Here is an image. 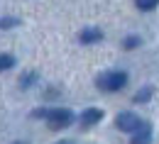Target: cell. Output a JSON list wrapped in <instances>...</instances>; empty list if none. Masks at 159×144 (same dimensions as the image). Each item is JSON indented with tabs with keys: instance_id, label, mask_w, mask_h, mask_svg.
Returning <instances> with one entry per match:
<instances>
[{
	"instance_id": "cell-5",
	"label": "cell",
	"mask_w": 159,
	"mask_h": 144,
	"mask_svg": "<svg viewBox=\"0 0 159 144\" xmlns=\"http://www.w3.org/2000/svg\"><path fill=\"white\" fill-rule=\"evenodd\" d=\"M103 120V110L100 107H88L83 115H81V127H93Z\"/></svg>"
},
{
	"instance_id": "cell-14",
	"label": "cell",
	"mask_w": 159,
	"mask_h": 144,
	"mask_svg": "<svg viewBox=\"0 0 159 144\" xmlns=\"http://www.w3.org/2000/svg\"><path fill=\"white\" fill-rule=\"evenodd\" d=\"M17 144H20V142H17Z\"/></svg>"
},
{
	"instance_id": "cell-2",
	"label": "cell",
	"mask_w": 159,
	"mask_h": 144,
	"mask_svg": "<svg viewBox=\"0 0 159 144\" xmlns=\"http://www.w3.org/2000/svg\"><path fill=\"white\" fill-rule=\"evenodd\" d=\"M71 122H74V112L66 110V107L49 110V115H47V124H49L52 129H64V127H69Z\"/></svg>"
},
{
	"instance_id": "cell-8",
	"label": "cell",
	"mask_w": 159,
	"mask_h": 144,
	"mask_svg": "<svg viewBox=\"0 0 159 144\" xmlns=\"http://www.w3.org/2000/svg\"><path fill=\"white\" fill-rule=\"evenodd\" d=\"M135 5H137V10H142V12H149V10H154L159 5V0H135Z\"/></svg>"
},
{
	"instance_id": "cell-12",
	"label": "cell",
	"mask_w": 159,
	"mask_h": 144,
	"mask_svg": "<svg viewBox=\"0 0 159 144\" xmlns=\"http://www.w3.org/2000/svg\"><path fill=\"white\" fill-rule=\"evenodd\" d=\"M12 24H17V22H15V20H2V22H0V27H12Z\"/></svg>"
},
{
	"instance_id": "cell-7",
	"label": "cell",
	"mask_w": 159,
	"mask_h": 144,
	"mask_svg": "<svg viewBox=\"0 0 159 144\" xmlns=\"http://www.w3.org/2000/svg\"><path fill=\"white\" fill-rule=\"evenodd\" d=\"M152 95H154V88H152V85H142L137 93H135V98H132V100H135V103H147Z\"/></svg>"
},
{
	"instance_id": "cell-9",
	"label": "cell",
	"mask_w": 159,
	"mask_h": 144,
	"mask_svg": "<svg viewBox=\"0 0 159 144\" xmlns=\"http://www.w3.org/2000/svg\"><path fill=\"white\" fill-rule=\"evenodd\" d=\"M12 66H15V56L12 54H0V73L12 68Z\"/></svg>"
},
{
	"instance_id": "cell-10",
	"label": "cell",
	"mask_w": 159,
	"mask_h": 144,
	"mask_svg": "<svg viewBox=\"0 0 159 144\" xmlns=\"http://www.w3.org/2000/svg\"><path fill=\"white\" fill-rule=\"evenodd\" d=\"M37 81V73L34 71H30V73H22V78H20V88H30L32 83Z\"/></svg>"
},
{
	"instance_id": "cell-6",
	"label": "cell",
	"mask_w": 159,
	"mask_h": 144,
	"mask_svg": "<svg viewBox=\"0 0 159 144\" xmlns=\"http://www.w3.org/2000/svg\"><path fill=\"white\" fill-rule=\"evenodd\" d=\"M79 39H81V44H96V41L103 39V32H100L98 27H86L79 34Z\"/></svg>"
},
{
	"instance_id": "cell-11",
	"label": "cell",
	"mask_w": 159,
	"mask_h": 144,
	"mask_svg": "<svg viewBox=\"0 0 159 144\" xmlns=\"http://www.w3.org/2000/svg\"><path fill=\"white\" fill-rule=\"evenodd\" d=\"M139 44H142V41H139V37H127V39L122 41V46H125V49H137Z\"/></svg>"
},
{
	"instance_id": "cell-1",
	"label": "cell",
	"mask_w": 159,
	"mask_h": 144,
	"mask_svg": "<svg viewBox=\"0 0 159 144\" xmlns=\"http://www.w3.org/2000/svg\"><path fill=\"white\" fill-rule=\"evenodd\" d=\"M96 85L105 93H115V90H122L127 85V73L125 71H108L96 78Z\"/></svg>"
},
{
	"instance_id": "cell-3",
	"label": "cell",
	"mask_w": 159,
	"mask_h": 144,
	"mask_svg": "<svg viewBox=\"0 0 159 144\" xmlns=\"http://www.w3.org/2000/svg\"><path fill=\"white\" fill-rule=\"evenodd\" d=\"M139 124H142V120H139L135 112H120L118 117H115V127L122 129V132H135Z\"/></svg>"
},
{
	"instance_id": "cell-13",
	"label": "cell",
	"mask_w": 159,
	"mask_h": 144,
	"mask_svg": "<svg viewBox=\"0 0 159 144\" xmlns=\"http://www.w3.org/2000/svg\"><path fill=\"white\" fill-rule=\"evenodd\" d=\"M57 144H74V142H66V139H64V142H57Z\"/></svg>"
},
{
	"instance_id": "cell-4",
	"label": "cell",
	"mask_w": 159,
	"mask_h": 144,
	"mask_svg": "<svg viewBox=\"0 0 159 144\" xmlns=\"http://www.w3.org/2000/svg\"><path fill=\"white\" fill-rule=\"evenodd\" d=\"M130 144H152V124L149 122H142L132 132V139H130Z\"/></svg>"
}]
</instances>
